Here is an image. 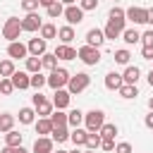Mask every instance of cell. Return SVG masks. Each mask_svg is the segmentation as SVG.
<instances>
[{
	"instance_id": "cell-16",
	"label": "cell",
	"mask_w": 153,
	"mask_h": 153,
	"mask_svg": "<svg viewBox=\"0 0 153 153\" xmlns=\"http://www.w3.org/2000/svg\"><path fill=\"white\" fill-rule=\"evenodd\" d=\"M53 55H55L57 60H76V50H74L72 45H65V43H60Z\"/></svg>"
},
{
	"instance_id": "cell-50",
	"label": "cell",
	"mask_w": 153,
	"mask_h": 153,
	"mask_svg": "<svg viewBox=\"0 0 153 153\" xmlns=\"http://www.w3.org/2000/svg\"><path fill=\"white\" fill-rule=\"evenodd\" d=\"M146 24H153V7L146 10Z\"/></svg>"
},
{
	"instance_id": "cell-8",
	"label": "cell",
	"mask_w": 153,
	"mask_h": 153,
	"mask_svg": "<svg viewBox=\"0 0 153 153\" xmlns=\"http://www.w3.org/2000/svg\"><path fill=\"white\" fill-rule=\"evenodd\" d=\"M62 17L67 19V24H69V26L81 24V22H84V10H81L79 5H67V7H65V12H62Z\"/></svg>"
},
{
	"instance_id": "cell-18",
	"label": "cell",
	"mask_w": 153,
	"mask_h": 153,
	"mask_svg": "<svg viewBox=\"0 0 153 153\" xmlns=\"http://www.w3.org/2000/svg\"><path fill=\"white\" fill-rule=\"evenodd\" d=\"M122 84H124L122 81V74H117V72H108L105 74V88L108 91H117Z\"/></svg>"
},
{
	"instance_id": "cell-47",
	"label": "cell",
	"mask_w": 153,
	"mask_h": 153,
	"mask_svg": "<svg viewBox=\"0 0 153 153\" xmlns=\"http://www.w3.org/2000/svg\"><path fill=\"white\" fill-rule=\"evenodd\" d=\"M100 148L103 151H115V139H100Z\"/></svg>"
},
{
	"instance_id": "cell-48",
	"label": "cell",
	"mask_w": 153,
	"mask_h": 153,
	"mask_svg": "<svg viewBox=\"0 0 153 153\" xmlns=\"http://www.w3.org/2000/svg\"><path fill=\"white\" fill-rule=\"evenodd\" d=\"M141 57L143 60H153V45H143L141 48Z\"/></svg>"
},
{
	"instance_id": "cell-25",
	"label": "cell",
	"mask_w": 153,
	"mask_h": 153,
	"mask_svg": "<svg viewBox=\"0 0 153 153\" xmlns=\"http://www.w3.org/2000/svg\"><path fill=\"white\" fill-rule=\"evenodd\" d=\"M48 120H50L53 127H67V112L65 110H53Z\"/></svg>"
},
{
	"instance_id": "cell-43",
	"label": "cell",
	"mask_w": 153,
	"mask_h": 153,
	"mask_svg": "<svg viewBox=\"0 0 153 153\" xmlns=\"http://www.w3.org/2000/svg\"><path fill=\"white\" fill-rule=\"evenodd\" d=\"M115 153H131V143H129V141H120V143H115Z\"/></svg>"
},
{
	"instance_id": "cell-32",
	"label": "cell",
	"mask_w": 153,
	"mask_h": 153,
	"mask_svg": "<svg viewBox=\"0 0 153 153\" xmlns=\"http://www.w3.org/2000/svg\"><path fill=\"white\" fill-rule=\"evenodd\" d=\"M14 72H17V69H14V62H12L10 57L0 62V79H10V76H12Z\"/></svg>"
},
{
	"instance_id": "cell-36",
	"label": "cell",
	"mask_w": 153,
	"mask_h": 153,
	"mask_svg": "<svg viewBox=\"0 0 153 153\" xmlns=\"http://www.w3.org/2000/svg\"><path fill=\"white\" fill-rule=\"evenodd\" d=\"M129 60H131V53L127 50V48H120V50H115V62L117 65H129Z\"/></svg>"
},
{
	"instance_id": "cell-14",
	"label": "cell",
	"mask_w": 153,
	"mask_h": 153,
	"mask_svg": "<svg viewBox=\"0 0 153 153\" xmlns=\"http://www.w3.org/2000/svg\"><path fill=\"white\" fill-rule=\"evenodd\" d=\"M53 151H55V143L50 136H38L33 141V148H31V153H53Z\"/></svg>"
},
{
	"instance_id": "cell-6",
	"label": "cell",
	"mask_w": 153,
	"mask_h": 153,
	"mask_svg": "<svg viewBox=\"0 0 153 153\" xmlns=\"http://www.w3.org/2000/svg\"><path fill=\"white\" fill-rule=\"evenodd\" d=\"M124 22H127V19H108V24H105V29H103L105 41H110V38H120L122 31H124Z\"/></svg>"
},
{
	"instance_id": "cell-22",
	"label": "cell",
	"mask_w": 153,
	"mask_h": 153,
	"mask_svg": "<svg viewBox=\"0 0 153 153\" xmlns=\"http://www.w3.org/2000/svg\"><path fill=\"white\" fill-rule=\"evenodd\" d=\"M50 139H53V143H65L69 139V127H53Z\"/></svg>"
},
{
	"instance_id": "cell-34",
	"label": "cell",
	"mask_w": 153,
	"mask_h": 153,
	"mask_svg": "<svg viewBox=\"0 0 153 153\" xmlns=\"http://www.w3.org/2000/svg\"><path fill=\"white\" fill-rule=\"evenodd\" d=\"M88 151H96V148H100V134L98 131H88L86 134V143H84Z\"/></svg>"
},
{
	"instance_id": "cell-51",
	"label": "cell",
	"mask_w": 153,
	"mask_h": 153,
	"mask_svg": "<svg viewBox=\"0 0 153 153\" xmlns=\"http://www.w3.org/2000/svg\"><path fill=\"white\" fill-rule=\"evenodd\" d=\"M0 153H17V148H12V146H5Z\"/></svg>"
},
{
	"instance_id": "cell-56",
	"label": "cell",
	"mask_w": 153,
	"mask_h": 153,
	"mask_svg": "<svg viewBox=\"0 0 153 153\" xmlns=\"http://www.w3.org/2000/svg\"><path fill=\"white\" fill-rule=\"evenodd\" d=\"M53 153H67V151H62V148H57V151H53Z\"/></svg>"
},
{
	"instance_id": "cell-49",
	"label": "cell",
	"mask_w": 153,
	"mask_h": 153,
	"mask_svg": "<svg viewBox=\"0 0 153 153\" xmlns=\"http://www.w3.org/2000/svg\"><path fill=\"white\" fill-rule=\"evenodd\" d=\"M143 124H146L148 129H153V112H148V115H146V120H143Z\"/></svg>"
},
{
	"instance_id": "cell-2",
	"label": "cell",
	"mask_w": 153,
	"mask_h": 153,
	"mask_svg": "<svg viewBox=\"0 0 153 153\" xmlns=\"http://www.w3.org/2000/svg\"><path fill=\"white\" fill-rule=\"evenodd\" d=\"M69 72L67 69H62V67H57V69H53L48 76H45V86H50L53 91H57V88H67V81H69Z\"/></svg>"
},
{
	"instance_id": "cell-40",
	"label": "cell",
	"mask_w": 153,
	"mask_h": 153,
	"mask_svg": "<svg viewBox=\"0 0 153 153\" xmlns=\"http://www.w3.org/2000/svg\"><path fill=\"white\" fill-rule=\"evenodd\" d=\"M38 0H22V10L29 14V12H38Z\"/></svg>"
},
{
	"instance_id": "cell-45",
	"label": "cell",
	"mask_w": 153,
	"mask_h": 153,
	"mask_svg": "<svg viewBox=\"0 0 153 153\" xmlns=\"http://www.w3.org/2000/svg\"><path fill=\"white\" fill-rule=\"evenodd\" d=\"M141 43L143 45H153V29H148V31L141 33Z\"/></svg>"
},
{
	"instance_id": "cell-35",
	"label": "cell",
	"mask_w": 153,
	"mask_h": 153,
	"mask_svg": "<svg viewBox=\"0 0 153 153\" xmlns=\"http://www.w3.org/2000/svg\"><path fill=\"white\" fill-rule=\"evenodd\" d=\"M55 36H57V26H55V24L48 22V24L41 26V38H43V41H50V38H55Z\"/></svg>"
},
{
	"instance_id": "cell-12",
	"label": "cell",
	"mask_w": 153,
	"mask_h": 153,
	"mask_svg": "<svg viewBox=\"0 0 153 153\" xmlns=\"http://www.w3.org/2000/svg\"><path fill=\"white\" fill-rule=\"evenodd\" d=\"M45 48H48V41H43L41 36H38V38H31V41L26 43V50H29V55H33V57H41L43 53H48Z\"/></svg>"
},
{
	"instance_id": "cell-31",
	"label": "cell",
	"mask_w": 153,
	"mask_h": 153,
	"mask_svg": "<svg viewBox=\"0 0 153 153\" xmlns=\"http://www.w3.org/2000/svg\"><path fill=\"white\" fill-rule=\"evenodd\" d=\"M22 139H24V134H19V131H7L5 134V146H12V148H17V146H22Z\"/></svg>"
},
{
	"instance_id": "cell-20",
	"label": "cell",
	"mask_w": 153,
	"mask_h": 153,
	"mask_svg": "<svg viewBox=\"0 0 153 153\" xmlns=\"http://www.w3.org/2000/svg\"><path fill=\"white\" fill-rule=\"evenodd\" d=\"M57 38H60V43L69 45V43L74 41V26H69V24L60 26V29H57Z\"/></svg>"
},
{
	"instance_id": "cell-10",
	"label": "cell",
	"mask_w": 153,
	"mask_h": 153,
	"mask_svg": "<svg viewBox=\"0 0 153 153\" xmlns=\"http://www.w3.org/2000/svg\"><path fill=\"white\" fill-rule=\"evenodd\" d=\"M69 100H72L69 91H67V88H57V91L53 93V100H50V103H53L55 110H65V108L69 105Z\"/></svg>"
},
{
	"instance_id": "cell-29",
	"label": "cell",
	"mask_w": 153,
	"mask_h": 153,
	"mask_svg": "<svg viewBox=\"0 0 153 153\" xmlns=\"http://www.w3.org/2000/svg\"><path fill=\"white\" fill-rule=\"evenodd\" d=\"M41 67H45L48 72L57 69V57H55L53 53H43V55H41Z\"/></svg>"
},
{
	"instance_id": "cell-17",
	"label": "cell",
	"mask_w": 153,
	"mask_h": 153,
	"mask_svg": "<svg viewBox=\"0 0 153 153\" xmlns=\"http://www.w3.org/2000/svg\"><path fill=\"white\" fill-rule=\"evenodd\" d=\"M139 76H141V69H139L136 65H127V69L122 72V81H124V84H134V86H136Z\"/></svg>"
},
{
	"instance_id": "cell-27",
	"label": "cell",
	"mask_w": 153,
	"mask_h": 153,
	"mask_svg": "<svg viewBox=\"0 0 153 153\" xmlns=\"http://www.w3.org/2000/svg\"><path fill=\"white\" fill-rule=\"evenodd\" d=\"M19 122L22 124H33L36 122V110L33 108H19Z\"/></svg>"
},
{
	"instance_id": "cell-37",
	"label": "cell",
	"mask_w": 153,
	"mask_h": 153,
	"mask_svg": "<svg viewBox=\"0 0 153 153\" xmlns=\"http://www.w3.org/2000/svg\"><path fill=\"white\" fill-rule=\"evenodd\" d=\"M43 67H41V57H33V55H29L26 57V72L29 74H36V72H41Z\"/></svg>"
},
{
	"instance_id": "cell-41",
	"label": "cell",
	"mask_w": 153,
	"mask_h": 153,
	"mask_svg": "<svg viewBox=\"0 0 153 153\" xmlns=\"http://www.w3.org/2000/svg\"><path fill=\"white\" fill-rule=\"evenodd\" d=\"M12 91H14L12 79H0V93H2V96H10Z\"/></svg>"
},
{
	"instance_id": "cell-58",
	"label": "cell",
	"mask_w": 153,
	"mask_h": 153,
	"mask_svg": "<svg viewBox=\"0 0 153 153\" xmlns=\"http://www.w3.org/2000/svg\"><path fill=\"white\" fill-rule=\"evenodd\" d=\"M67 153H81V151H67Z\"/></svg>"
},
{
	"instance_id": "cell-5",
	"label": "cell",
	"mask_w": 153,
	"mask_h": 153,
	"mask_svg": "<svg viewBox=\"0 0 153 153\" xmlns=\"http://www.w3.org/2000/svg\"><path fill=\"white\" fill-rule=\"evenodd\" d=\"M103 124H105V112L103 110H88V112H84V127H86V131H98Z\"/></svg>"
},
{
	"instance_id": "cell-24",
	"label": "cell",
	"mask_w": 153,
	"mask_h": 153,
	"mask_svg": "<svg viewBox=\"0 0 153 153\" xmlns=\"http://www.w3.org/2000/svg\"><path fill=\"white\" fill-rule=\"evenodd\" d=\"M117 93H120L124 100H131V98H136V96H139V88H136L134 84H122V86L117 88Z\"/></svg>"
},
{
	"instance_id": "cell-44",
	"label": "cell",
	"mask_w": 153,
	"mask_h": 153,
	"mask_svg": "<svg viewBox=\"0 0 153 153\" xmlns=\"http://www.w3.org/2000/svg\"><path fill=\"white\" fill-rule=\"evenodd\" d=\"M108 19H124V10L122 7H112L110 14H108Z\"/></svg>"
},
{
	"instance_id": "cell-7",
	"label": "cell",
	"mask_w": 153,
	"mask_h": 153,
	"mask_svg": "<svg viewBox=\"0 0 153 153\" xmlns=\"http://www.w3.org/2000/svg\"><path fill=\"white\" fill-rule=\"evenodd\" d=\"M41 26H43V22H41L38 12H29L22 19V31H26V33H36V31H41Z\"/></svg>"
},
{
	"instance_id": "cell-13",
	"label": "cell",
	"mask_w": 153,
	"mask_h": 153,
	"mask_svg": "<svg viewBox=\"0 0 153 153\" xmlns=\"http://www.w3.org/2000/svg\"><path fill=\"white\" fill-rule=\"evenodd\" d=\"M10 79H12V86H14V88H19V91L31 88V74H29V72H14Z\"/></svg>"
},
{
	"instance_id": "cell-21",
	"label": "cell",
	"mask_w": 153,
	"mask_h": 153,
	"mask_svg": "<svg viewBox=\"0 0 153 153\" xmlns=\"http://www.w3.org/2000/svg\"><path fill=\"white\" fill-rule=\"evenodd\" d=\"M84 124V112L76 108V110H69L67 112V127H72V129H76V127H81Z\"/></svg>"
},
{
	"instance_id": "cell-23",
	"label": "cell",
	"mask_w": 153,
	"mask_h": 153,
	"mask_svg": "<svg viewBox=\"0 0 153 153\" xmlns=\"http://www.w3.org/2000/svg\"><path fill=\"white\" fill-rule=\"evenodd\" d=\"M14 122H17V117H14V115L2 112V115H0V131H2V134L12 131V129H14Z\"/></svg>"
},
{
	"instance_id": "cell-53",
	"label": "cell",
	"mask_w": 153,
	"mask_h": 153,
	"mask_svg": "<svg viewBox=\"0 0 153 153\" xmlns=\"http://www.w3.org/2000/svg\"><path fill=\"white\" fill-rule=\"evenodd\" d=\"M60 2H62L65 7H67V5H76V0H60Z\"/></svg>"
},
{
	"instance_id": "cell-3",
	"label": "cell",
	"mask_w": 153,
	"mask_h": 153,
	"mask_svg": "<svg viewBox=\"0 0 153 153\" xmlns=\"http://www.w3.org/2000/svg\"><path fill=\"white\" fill-rule=\"evenodd\" d=\"M19 33H22V19H17V17L5 19V24H2V38L7 43H12V41H19Z\"/></svg>"
},
{
	"instance_id": "cell-30",
	"label": "cell",
	"mask_w": 153,
	"mask_h": 153,
	"mask_svg": "<svg viewBox=\"0 0 153 153\" xmlns=\"http://www.w3.org/2000/svg\"><path fill=\"white\" fill-rule=\"evenodd\" d=\"M98 134H100V139H115V136H117V124L105 122V124L98 129Z\"/></svg>"
},
{
	"instance_id": "cell-46",
	"label": "cell",
	"mask_w": 153,
	"mask_h": 153,
	"mask_svg": "<svg viewBox=\"0 0 153 153\" xmlns=\"http://www.w3.org/2000/svg\"><path fill=\"white\" fill-rule=\"evenodd\" d=\"M45 100H48V98H45L41 91H36V93L31 96V103H33V108H36V105H41V103H45Z\"/></svg>"
},
{
	"instance_id": "cell-38",
	"label": "cell",
	"mask_w": 153,
	"mask_h": 153,
	"mask_svg": "<svg viewBox=\"0 0 153 153\" xmlns=\"http://www.w3.org/2000/svg\"><path fill=\"white\" fill-rule=\"evenodd\" d=\"M33 110H36V115H38V117H50V112H53V103H50V100H45V103L36 105Z\"/></svg>"
},
{
	"instance_id": "cell-54",
	"label": "cell",
	"mask_w": 153,
	"mask_h": 153,
	"mask_svg": "<svg viewBox=\"0 0 153 153\" xmlns=\"http://www.w3.org/2000/svg\"><path fill=\"white\" fill-rule=\"evenodd\" d=\"M146 79H148V84H151V86H153V69H151V72H148V76H146Z\"/></svg>"
},
{
	"instance_id": "cell-39",
	"label": "cell",
	"mask_w": 153,
	"mask_h": 153,
	"mask_svg": "<svg viewBox=\"0 0 153 153\" xmlns=\"http://www.w3.org/2000/svg\"><path fill=\"white\" fill-rule=\"evenodd\" d=\"M45 86V76L41 74V72H36V74H31V88H36V91H41Z\"/></svg>"
},
{
	"instance_id": "cell-28",
	"label": "cell",
	"mask_w": 153,
	"mask_h": 153,
	"mask_svg": "<svg viewBox=\"0 0 153 153\" xmlns=\"http://www.w3.org/2000/svg\"><path fill=\"white\" fill-rule=\"evenodd\" d=\"M122 41H124L127 45H134V43L141 41V33H139L136 29H124V31H122Z\"/></svg>"
},
{
	"instance_id": "cell-4",
	"label": "cell",
	"mask_w": 153,
	"mask_h": 153,
	"mask_svg": "<svg viewBox=\"0 0 153 153\" xmlns=\"http://www.w3.org/2000/svg\"><path fill=\"white\" fill-rule=\"evenodd\" d=\"M76 57H79L84 65L93 67V65L100 62V48H93V45H86V43H84V45L76 50Z\"/></svg>"
},
{
	"instance_id": "cell-19",
	"label": "cell",
	"mask_w": 153,
	"mask_h": 153,
	"mask_svg": "<svg viewBox=\"0 0 153 153\" xmlns=\"http://www.w3.org/2000/svg\"><path fill=\"white\" fill-rule=\"evenodd\" d=\"M33 127H36V134L38 136H50V131H53V124H50L48 117H38L33 122Z\"/></svg>"
},
{
	"instance_id": "cell-1",
	"label": "cell",
	"mask_w": 153,
	"mask_h": 153,
	"mask_svg": "<svg viewBox=\"0 0 153 153\" xmlns=\"http://www.w3.org/2000/svg\"><path fill=\"white\" fill-rule=\"evenodd\" d=\"M88 86H91V76H88L86 72H76V74H72L69 81H67V91H69V96H76V93L86 91Z\"/></svg>"
},
{
	"instance_id": "cell-42",
	"label": "cell",
	"mask_w": 153,
	"mask_h": 153,
	"mask_svg": "<svg viewBox=\"0 0 153 153\" xmlns=\"http://www.w3.org/2000/svg\"><path fill=\"white\" fill-rule=\"evenodd\" d=\"M76 2H79V7H81L84 12H91V10L98 7V0H76Z\"/></svg>"
},
{
	"instance_id": "cell-26",
	"label": "cell",
	"mask_w": 153,
	"mask_h": 153,
	"mask_svg": "<svg viewBox=\"0 0 153 153\" xmlns=\"http://www.w3.org/2000/svg\"><path fill=\"white\" fill-rule=\"evenodd\" d=\"M86 134H88L86 129L76 127V129H72V131H69V141H72L74 146H84V143H86Z\"/></svg>"
},
{
	"instance_id": "cell-57",
	"label": "cell",
	"mask_w": 153,
	"mask_h": 153,
	"mask_svg": "<svg viewBox=\"0 0 153 153\" xmlns=\"http://www.w3.org/2000/svg\"><path fill=\"white\" fill-rule=\"evenodd\" d=\"M81 153H96V151H88V148H86V151H81Z\"/></svg>"
},
{
	"instance_id": "cell-55",
	"label": "cell",
	"mask_w": 153,
	"mask_h": 153,
	"mask_svg": "<svg viewBox=\"0 0 153 153\" xmlns=\"http://www.w3.org/2000/svg\"><path fill=\"white\" fill-rule=\"evenodd\" d=\"M148 110H151V112H153V96H151V98H148Z\"/></svg>"
},
{
	"instance_id": "cell-52",
	"label": "cell",
	"mask_w": 153,
	"mask_h": 153,
	"mask_svg": "<svg viewBox=\"0 0 153 153\" xmlns=\"http://www.w3.org/2000/svg\"><path fill=\"white\" fill-rule=\"evenodd\" d=\"M55 0H38V5H43V7H48V5H53Z\"/></svg>"
},
{
	"instance_id": "cell-15",
	"label": "cell",
	"mask_w": 153,
	"mask_h": 153,
	"mask_svg": "<svg viewBox=\"0 0 153 153\" xmlns=\"http://www.w3.org/2000/svg\"><path fill=\"white\" fill-rule=\"evenodd\" d=\"M103 43H105V33H103V29H88V31H86V45L100 48Z\"/></svg>"
},
{
	"instance_id": "cell-11",
	"label": "cell",
	"mask_w": 153,
	"mask_h": 153,
	"mask_svg": "<svg viewBox=\"0 0 153 153\" xmlns=\"http://www.w3.org/2000/svg\"><path fill=\"white\" fill-rule=\"evenodd\" d=\"M124 19H129V22H134V24H146V7L131 5L129 10H124Z\"/></svg>"
},
{
	"instance_id": "cell-33",
	"label": "cell",
	"mask_w": 153,
	"mask_h": 153,
	"mask_svg": "<svg viewBox=\"0 0 153 153\" xmlns=\"http://www.w3.org/2000/svg\"><path fill=\"white\" fill-rule=\"evenodd\" d=\"M45 12H48V17H50V19H57V17H62V12H65V5H62L60 0H55L53 5H48V7H45Z\"/></svg>"
},
{
	"instance_id": "cell-9",
	"label": "cell",
	"mask_w": 153,
	"mask_h": 153,
	"mask_svg": "<svg viewBox=\"0 0 153 153\" xmlns=\"http://www.w3.org/2000/svg\"><path fill=\"white\" fill-rule=\"evenodd\" d=\"M7 55H10V60H26L29 57V50H26V45L22 43V41H12V43H7Z\"/></svg>"
}]
</instances>
